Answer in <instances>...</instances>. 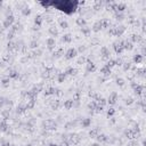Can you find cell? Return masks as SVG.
<instances>
[{"instance_id":"9","label":"cell","mask_w":146,"mask_h":146,"mask_svg":"<svg viewBox=\"0 0 146 146\" xmlns=\"http://www.w3.org/2000/svg\"><path fill=\"white\" fill-rule=\"evenodd\" d=\"M90 125H91V119H89V118L82 119V121H81V125H82L83 128H88Z\"/></svg>"},{"instance_id":"1","label":"cell","mask_w":146,"mask_h":146,"mask_svg":"<svg viewBox=\"0 0 146 146\" xmlns=\"http://www.w3.org/2000/svg\"><path fill=\"white\" fill-rule=\"evenodd\" d=\"M78 55V50L75 48H70L68 49V52H65V58L66 59H73L74 57H77Z\"/></svg>"},{"instance_id":"18","label":"cell","mask_w":146,"mask_h":146,"mask_svg":"<svg viewBox=\"0 0 146 146\" xmlns=\"http://www.w3.org/2000/svg\"><path fill=\"white\" fill-rule=\"evenodd\" d=\"M66 74H70V75H75L77 73H78V70L77 68H70L66 70Z\"/></svg>"},{"instance_id":"43","label":"cell","mask_w":146,"mask_h":146,"mask_svg":"<svg viewBox=\"0 0 146 146\" xmlns=\"http://www.w3.org/2000/svg\"><path fill=\"white\" fill-rule=\"evenodd\" d=\"M81 31L83 32V33L86 34V36H88V34H89V32H90V30H89V29H87V27H82V30H81Z\"/></svg>"},{"instance_id":"29","label":"cell","mask_w":146,"mask_h":146,"mask_svg":"<svg viewBox=\"0 0 146 146\" xmlns=\"http://www.w3.org/2000/svg\"><path fill=\"white\" fill-rule=\"evenodd\" d=\"M7 46H8V49H9V50H13V49H16V43L15 42H13V41H9L8 42V45H7Z\"/></svg>"},{"instance_id":"3","label":"cell","mask_w":146,"mask_h":146,"mask_svg":"<svg viewBox=\"0 0 146 146\" xmlns=\"http://www.w3.org/2000/svg\"><path fill=\"white\" fill-rule=\"evenodd\" d=\"M13 23H14V16L13 15L7 16V18L4 21V27H5V29H8L9 26H11Z\"/></svg>"},{"instance_id":"50","label":"cell","mask_w":146,"mask_h":146,"mask_svg":"<svg viewBox=\"0 0 146 146\" xmlns=\"http://www.w3.org/2000/svg\"><path fill=\"white\" fill-rule=\"evenodd\" d=\"M89 146H100V145H99L98 143H94V144H90Z\"/></svg>"},{"instance_id":"4","label":"cell","mask_w":146,"mask_h":146,"mask_svg":"<svg viewBox=\"0 0 146 146\" xmlns=\"http://www.w3.org/2000/svg\"><path fill=\"white\" fill-rule=\"evenodd\" d=\"M114 50L116 54H121L123 52V42H115L114 43Z\"/></svg>"},{"instance_id":"21","label":"cell","mask_w":146,"mask_h":146,"mask_svg":"<svg viewBox=\"0 0 146 146\" xmlns=\"http://www.w3.org/2000/svg\"><path fill=\"white\" fill-rule=\"evenodd\" d=\"M96 138H97V141H98L99 143H105V141H107V137L105 135H98Z\"/></svg>"},{"instance_id":"12","label":"cell","mask_w":146,"mask_h":146,"mask_svg":"<svg viewBox=\"0 0 146 146\" xmlns=\"http://www.w3.org/2000/svg\"><path fill=\"white\" fill-rule=\"evenodd\" d=\"M8 78H9V79H17V78H18V73H17V71H15V70H11V71H9Z\"/></svg>"},{"instance_id":"42","label":"cell","mask_w":146,"mask_h":146,"mask_svg":"<svg viewBox=\"0 0 146 146\" xmlns=\"http://www.w3.org/2000/svg\"><path fill=\"white\" fill-rule=\"evenodd\" d=\"M8 115H9V110L2 112V116H4V119H7V118H8Z\"/></svg>"},{"instance_id":"44","label":"cell","mask_w":146,"mask_h":146,"mask_svg":"<svg viewBox=\"0 0 146 146\" xmlns=\"http://www.w3.org/2000/svg\"><path fill=\"white\" fill-rule=\"evenodd\" d=\"M14 34H15V32L11 31V30H10V33H8V36H7V38H8L9 40H11V39L14 38Z\"/></svg>"},{"instance_id":"2","label":"cell","mask_w":146,"mask_h":146,"mask_svg":"<svg viewBox=\"0 0 146 146\" xmlns=\"http://www.w3.org/2000/svg\"><path fill=\"white\" fill-rule=\"evenodd\" d=\"M46 45H47V47L49 50H52L54 48H55V46H56V41H55V38H52V36H50V38H48L47 41H46Z\"/></svg>"},{"instance_id":"52","label":"cell","mask_w":146,"mask_h":146,"mask_svg":"<svg viewBox=\"0 0 146 146\" xmlns=\"http://www.w3.org/2000/svg\"><path fill=\"white\" fill-rule=\"evenodd\" d=\"M9 146H15V145H9Z\"/></svg>"},{"instance_id":"14","label":"cell","mask_w":146,"mask_h":146,"mask_svg":"<svg viewBox=\"0 0 146 146\" xmlns=\"http://www.w3.org/2000/svg\"><path fill=\"white\" fill-rule=\"evenodd\" d=\"M71 143H73V144H78L79 141H80V137H79V135H71Z\"/></svg>"},{"instance_id":"49","label":"cell","mask_w":146,"mask_h":146,"mask_svg":"<svg viewBox=\"0 0 146 146\" xmlns=\"http://www.w3.org/2000/svg\"><path fill=\"white\" fill-rule=\"evenodd\" d=\"M86 50V47L84 46H81V47L79 48V52H84Z\"/></svg>"},{"instance_id":"51","label":"cell","mask_w":146,"mask_h":146,"mask_svg":"<svg viewBox=\"0 0 146 146\" xmlns=\"http://www.w3.org/2000/svg\"><path fill=\"white\" fill-rule=\"evenodd\" d=\"M49 146H58L57 144H49Z\"/></svg>"},{"instance_id":"48","label":"cell","mask_w":146,"mask_h":146,"mask_svg":"<svg viewBox=\"0 0 146 146\" xmlns=\"http://www.w3.org/2000/svg\"><path fill=\"white\" fill-rule=\"evenodd\" d=\"M84 62V57H80L79 58V61H78V63L80 64V63H83Z\"/></svg>"},{"instance_id":"6","label":"cell","mask_w":146,"mask_h":146,"mask_svg":"<svg viewBox=\"0 0 146 146\" xmlns=\"http://www.w3.org/2000/svg\"><path fill=\"white\" fill-rule=\"evenodd\" d=\"M116 99H118V95H116V93H112V94L110 95L109 99H107V103H109L110 105H114L115 103H116Z\"/></svg>"},{"instance_id":"25","label":"cell","mask_w":146,"mask_h":146,"mask_svg":"<svg viewBox=\"0 0 146 146\" xmlns=\"http://www.w3.org/2000/svg\"><path fill=\"white\" fill-rule=\"evenodd\" d=\"M96 106H97V103L95 102V100H93V102H90L88 104V109L93 112V111H95V109H96Z\"/></svg>"},{"instance_id":"34","label":"cell","mask_w":146,"mask_h":146,"mask_svg":"<svg viewBox=\"0 0 146 146\" xmlns=\"http://www.w3.org/2000/svg\"><path fill=\"white\" fill-rule=\"evenodd\" d=\"M6 100H7V98L6 97H0V107H2L4 105H6Z\"/></svg>"},{"instance_id":"36","label":"cell","mask_w":146,"mask_h":146,"mask_svg":"<svg viewBox=\"0 0 146 146\" xmlns=\"http://www.w3.org/2000/svg\"><path fill=\"white\" fill-rule=\"evenodd\" d=\"M49 32H50V33H52V34L54 36H57V34H58L57 30H56V29H54V27H52V29H49Z\"/></svg>"},{"instance_id":"38","label":"cell","mask_w":146,"mask_h":146,"mask_svg":"<svg viewBox=\"0 0 146 146\" xmlns=\"http://www.w3.org/2000/svg\"><path fill=\"white\" fill-rule=\"evenodd\" d=\"M30 47L33 48V49H34V48H38V42L34 41V40H33V41H31V43H30Z\"/></svg>"},{"instance_id":"41","label":"cell","mask_w":146,"mask_h":146,"mask_svg":"<svg viewBox=\"0 0 146 146\" xmlns=\"http://www.w3.org/2000/svg\"><path fill=\"white\" fill-rule=\"evenodd\" d=\"M139 40V36H136V34H134L132 36V38H131V41L132 42H136V41H138Z\"/></svg>"},{"instance_id":"23","label":"cell","mask_w":146,"mask_h":146,"mask_svg":"<svg viewBox=\"0 0 146 146\" xmlns=\"http://www.w3.org/2000/svg\"><path fill=\"white\" fill-rule=\"evenodd\" d=\"M98 132H99V129L98 128H95V129H93V130L89 132V135L91 136V137H94V138H96L98 136Z\"/></svg>"},{"instance_id":"27","label":"cell","mask_w":146,"mask_h":146,"mask_svg":"<svg viewBox=\"0 0 146 146\" xmlns=\"http://www.w3.org/2000/svg\"><path fill=\"white\" fill-rule=\"evenodd\" d=\"M34 23H36V25L38 26H40L41 25V23H42V17L40 15H38L36 17V20H34Z\"/></svg>"},{"instance_id":"53","label":"cell","mask_w":146,"mask_h":146,"mask_svg":"<svg viewBox=\"0 0 146 146\" xmlns=\"http://www.w3.org/2000/svg\"><path fill=\"white\" fill-rule=\"evenodd\" d=\"M0 65H1V62H0Z\"/></svg>"},{"instance_id":"33","label":"cell","mask_w":146,"mask_h":146,"mask_svg":"<svg viewBox=\"0 0 146 146\" xmlns=\"http://www.w3.org/2000/svg\"><path fill=\"white\" fill-rule=\"evenodd\" d=\"M52 110H57L59 107V100H55L52 104Z\"/></svg>"},{"instance_id":"37","label":"cell","mask_w":146,"mask_h":146,"mask_svg":"<svg viewBox=\"0 0 146 146\" xmlns=\"http://www.w3.org/2000/svg\"><path fill=\"white\" fill-rule=\"evenodd\" d=\"M125 6L123 5V4H120V5H118V6H116V10L122 11L123 9H125Z\"/></svg>"},{"instance_id":"16","label":"cell","mask_w":146,"mask_h":146,"mask_svg":"<svg viewBox=\"0 0 146 146\" xmlns=\"http://www.w3.org/2000/svg\"><path fill=\"white\" fill-rule=\"evenodd\" d=\"M9 83H10V79L8 78H4L2 80H1V84H2V87H5V88H7L8 86H9Z\"/></svg>"},{"instance_id":"28","label":"cell","mask_w":146,"mask_h":146,"mask_svg":"<svg viewBox=\"0 0 146 146\" xmlns=\"http://www.w3.org/2000/svg\"><path fill=\"white\" fill-rule=\"evenodd\" d=\"M30 13H31V9H30L29 7H25V8H23V9H22V14H23L24 16L30 15Z\"/></svg>"},{"instance_id":"17","label":"cell","mask_w":146,"mask_h":146,"mask_svg":"<svg viewBox=\"0 0 146 146\" xmlns=\"http://www.w3.org/2000/svg\"><path fill=\"white\" fill-rule=\"evenodd\" d=\"M102 29V23H100V21L99 22H96L94 24V27H93V31H95V32H98L99 30Z\"/></svg>"},{"instance_id":"35","label":"cell","mask_w":146,"mask_h":146,"mask_svg":"<svg viewBox=\"0 0 146 146\" xmlns=\"http://www.w3.org/2000/svg\"><path fill=\"white\" fill-rule=\"evenodd\" d=\"M114 113H115V110L114 109L107 110V116H112V115H114Z\"/></svg>"},{"instance_id":"31","label":"cell","mask_w":146,"mask_h":146,"mask_svg":"<svg viewBox=\"0 0 146 146\" xmlns=\"http://www.w3.org/2000/svg\"><path fill=\"white\" fill-rule=\"evenodd\" d=\"M116 84H118L119 87H122V86L125 84V80L122 78H118L116 79Z\"/></svg>"},{"instance_id":"19","label":"cell","mask_w":146,"mask_h":146,"mask_svg":"<svg viewBox=\"0 0 146 146\" xmlns=\"http://www.w3.org/2000/svg\"><path fill=\"white\" fill-rule=\"evenodd\" d=\"M62 41L63 42H71L72 41V36H71V34H65V36H63L62 38Z\"/></svg>"},{"instance_id":"22","label":"cell","mask_w":146,"mask_h":146,"mask_svg":"<svg viewBox=\"0 0 146 146\" xmlns=\"http://www.w3.org/2000/svg\"><path fill=\"white\" fill-rule=\"evenodd\" d=\"M141 61H143V55H135V56H134V62H135L136 64L141 63Z\"/></svg>"},{"instance_id":"11","label":"cell","mask_w":146,"mask_h":146,"mask_svg":"<svg viewBox=\"0 0 146 146\" xmlns=\"http://www.w3.org/2000/svg\"><path fill=\"white\" fill-rule=\"evenodd\" d=\"M123 49H125V50H131L132 49V42L128 41V40L123 41Z\"/></svg>"},{"instance_id":"32","label":"cell","mask_w":146,"mask_h":146,"mask_svg":"<svg viewBox=\"0 0 146 146\" xmlns=\"http://www.w3.org/2000/svg\"><path fill=\"white\" fill-rule=\"evenodd\" d=\"M59 25H61V27H63V29H68V24L66 21H61L59 22Z\"/></svg>"},{"instance_id":"26","label":"cell","mask_w":146,"mask_h":146,"mask_svg":"<svg viewBox=\"0 0 146 146\" xmlns=\"http://www.w3.org/2000/svg\"><path fill=\"white\" fill-rule=\"evenodd\" d=\"M100 73H103L104 75H106V77H107V75H110V74H111V70H110L109 68H106V66H104V68H103L102 70H100Z\"/></svg>"},{"instance_id":"10","label":"cell","mask_w":146,"mask_h":146,"mask_svg":"<svg viewBox=\"0 0 146 146\" xmlns=\"http://www.w3.org/2000/svg\"><path fill=\"white\" fill-rule=\"evenodd\" d=\"M132 88H134V90H135V94L137 95H141V91H143V87L141 86H139V84H132Z\"/></svg>"},{"instance_id":"47","label":"cell","mask_w":146,"mask_h":146,"mask_svg":"<svg viewBox=\"0 0 146 146\" xmlns=\"http://www.w3.org/2000/svg\"><path fill=\"white\" fill-rule=\"evenodd\" d=\"M58 146H68V143L65 141H63L62 144H61V145H58Z\"/></svg>"},{"instance_id":"46","label":"cell","mask_w":146,"mask_h":146,"mask_svg":"<svg viewBox=\"0 0 146 146\" xmlns=\"http://www.w3.org/2000/svg\"><path fill=\"white\" fill-rule=\"evenodd\" d=\"M136 145V141H130V143H128V146H135Z\"/></svg>"},{"instance_id":"15","label":"cell","mask_w":146,"mask_h":146,"mask_svg":"<svg viewBox=\"0 0 146 146\" xmlns=\"http://www.w3.org/2000/svg\"><path fill=\"white\" fill-rule=\"evenodd\" d=\"M65 78H66V73L64 72V73H58V75H57V81L59 82V83H62L63 81L65 80Z\"/></svg>"},{"instance_id":"40","label":"cell","mask_w":146,"mask_h":146,"mask_svg":"<svg viewBox=\"0 0 146 146\" xmlns=\"http://www.w3.org/2000/svg\"><path fill=\"white\" fill-rule=\"evenodd\" d=\"M105 104H106V100L100 97V98H99V105H100V106H105Z\"/></svg>"},{"instance_id":"20","label":"cell","mask_w":146,"mask_h":146,"mask_svg":"<svg viewBox=\"0 0 146 146\" xmlns=\"http://www.w3.org/2000/svg\"><path fill=\"white\" fill-rule=\"evenodd\" d=\"M7 128H8V125L6 123V121H1L0 122V131H7Z\"/></svg>"},{"instance_id":"13","label":"cell","mask_w":146,"mask_h":146,"mask_svg":"<svg viewBox=\"0 0 146 146\" xmlns=\"http://www.w3.org/2000/svg\"><path fill=\"white\" fill-rule=\"evenodd\" d=\"M56 90H57L56 88H54V87H50V88H48L47 90L45 91V95H46V96H49V95H54V94H56Z\"/></svg>"},{"instance_id":"8","label":"cell","mask_w":146,"mask_h":146,"mask_svg":"<svg viewBox=\"0 0 146 146\" xmlns=\"http://www.w3.org/2000/svg\"><path fill=\"white\" fill-rule=\"evenodd\" d=\"M73 105H74V100H72V99H68L64 102V107L66 110H71L73 107Z\"/></svg>"},{"instance_id":"5","label":"cell","mask_w":146,"mask_h":146,"mask_svg":"<svg viewBox=\"0 0 146 146\" xmlns=\"http://www.w3.org/2000/svg\"><path fill=\"white\" fill-rule=\"evenodd\" d=\"M100 55H102L103 59H107V58H110V50L106 47H102L100 48Z\"/></svg>"},{"instance_id":"30","label":"cell","mask_w":146,"mask_h":146,"mask_svg":"<svg viewBox=\"0 0 146 146\" xmlns=\"http://www.w3.org/2000/svg\"><path fill=\"white\" fill-rule=\"evenodd\" d=\"M77 24H78V25H80L81 27H82V26L86 25V21H84L83 18H78V20H77Z\"/></svg>"},{"instance_id":"39","label":"cell","mask_w":146,"mask_h":146,"mask_svg":"<svg viewBox=\"0 0 146 146\" xmlns=\"http://www.w3.org/2000/svg\"><path fill=\"white\" fill-rule=\"evenodd\" d=\"M132 103H134V99L131 98V97H129V98L125 99V104L127 105H130V104H132Z\"/></svg>"},{"instance_id":"7","label":"cell","mask_w":146,"mask_h":146,"mask_svg":"<svg viewBox=\"0 0 146 146\" xmlns=\"http://www.w3.org/2000/svg\"><path fill=\"white\" fill-rule=\"evenodd\" d=\"M86 70H87V72H95L96 71V65L93 62L88 61L87 64H86Z\"/></svg>"},{"instance_id":"24","label":"cell","mask_w":146,"mask_h":146,"mask_svg":"<svg viewBox=\"0 0 146 146\" xmlns=\"http://www.w3.org/2000/svg\"><path fill=\"white\" fill-rule=\"evenodd\" d=\"M114 65H116V61H114V59H110L105 66H106V68H109L110 70H111V68H113Z\"/></svg>"},{"instance_id":"45","label":"cell","mask_w":146,"mask_h":146,"mask_svg":"<svg viewBox=\"0 0 146 146\" xmlns=\"http://www.w3.org/2000/svg\"><path fill=\"white\" fill-rule=\"evenodd\" d=\"M129 68H130V64H129V63H125V65H123V70H125V71H128Z\"/></svg>"}]
</instances>
